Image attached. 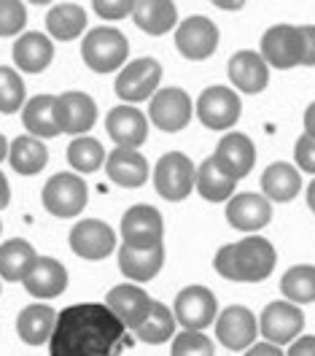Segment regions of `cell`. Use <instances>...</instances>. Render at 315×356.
Masks as SVG:
<instances>
[{
    "mask_svg": "<svg viewBox=\"0 0 315 356\" xmlns=\"http://www.w3.org/2000/svg\"><path fill=\"white\" fill-rule=\"evenodd\" d=\"M127 327L103 302H78L57 313L49 356H121Z\"/></svg>",
    "mask_w": 315,
    "mask_h": 356,
    "instance_id": "6da1fadb",
    "label": "cell"
},
{
    "mask_svg": "<svg viewBox=\"0 0 315 356\" xmlns=\"http://www.w3.org/2000/svg\"><path fill=\"white\" fill-rule=\"evenodd\" d=\"M81 54H84L87 67H92L94 73H113L127 63L130 44L113 27H94L87 33V38L81 44Z\"/></svg>",
    "mask_w": 315,
    "mask_h": 356,
    "instance_id": "7a4b0ae2",
    "label": "cell"
},
{
    "mask_svg": "<svg viewBox=\"0 0 315 356\" xmlns=\"http://www.w3.org/2000/svg\"><path fill=\"white\" fill-rule=\"evenodd\" d=\"M194 181H197V168L180 152H167L154 168V189L159 192V197L170 202L186 200L194 189Z\"/></svg>",
    "mask_w": 315,
    "mask_h": 356,
    "instance_id": "3957f363",
    "label": "cell"
},
{
    "mask_svg": "<svg viewBox=\"0 0 315 356\" xmlns=\"http://www.w3.org/2000/svg\"><path fill=\"white\" fill-rule=\"evenodd\" d=\"M44 208L57 219H73L87 208V184L73 173H57L44 184Z\"/></svg>",
    "mask_w": 315,
    "mask_h": 356,
    "instance_id": "277c9868",
    "label": "cell"
},
{
    "mask_svg": "<svg viewBox=\"0 0 315 356\" xmlns=\"http://www.w3.org/2000/svg\"><path fill=\"white\" fill-rule=\"evenodd\" d=\"M159 79H162V65L154 57H137L130 65L121 67V73L116 76V97H121L127 106L140 103V100H151L157 95Z\"/></svg>",
    "mask_w": 315,
    "mask_h": 356,
    "instance_id": "5b68a950",
    "label": "cell"
},
{
    "mask_svg": "<svg viewBox=\"0 0 315 356\" xmlns=\"http://www.w3.org/2000/svg\"><path fill=\"white\" fill-rule=\"evenodd\" d=\"M232 245H235V265H237L240 284H259V281L270 278L275 262H278V254L267 238L248 235L240 243Z\"/></svg>",
    "mask_w": 315,
    "mask_h": 356,
    "instance_id": "8992f818",
    "label": "cell"
},
{
    "mask_svg": "<svg viewBox=\"0 0 315 356\" xmlns=\"http://www.w3.org/2000/svg\"><path fill=\"white\" fill-rule=\"evenodd\" d=\"M121 241L133 248H154L164 241V219L154 205H133L121 216Z\"/></svg>",
    "mask_w": 315,
    "mask_h": 356,
    "instance_id": "52a82bcc",
    "label": "cell"
},
{
    "mask_svg": "<svg viewBox=\"0 0 315 356\" xmlns=\"http://www.w3.org/2000/svg\"><path fill=\"white\" fill-rule=\"evenodd\" d=\"M305 327V313L299 311L289 300H275L270 302L262 318H259V332L264 334V340L272 346H289L293 343Z\"/></svg>",
    "mask_w": 315,
    "mask_h": 356,
    "instance_id": "ba28073f",
    "label": "cell"
},
{
    "mask_svg": "<svg viewBox=\"0 0 315 356\" xmlns=\"http://www.w3.org/2000/svg\"><path fill=\"white\" fill-rule=\"evenodd\" d=\"M243 103L237 92L229 87H207L197 97V116L210 130H229L240 119Z\"/></svg>",
    "mask_w": 315,
    "mask_h": 356,
    "instance_id": "9c48e42d",
    "label": "cell"
},
{
    "mask_svg": "<svg viewBox=\"0 0 315 356\" xmlns=\"http://www.w3.org/2000/svg\"><path fill=\"white\" fill-rule=\"evenodd\" d=\"M191 113H194L191 97L178 87L159 89L148 106V119L162 133H180L191 122Z\"/></svg>",
    "mask_w": 315,
    "mask_h": 356,
    "instance_id": "30bf717a",
    "label": "cell"
},
{
    "mask_svg": "<svg viewBox=\"0 0 315 356\" xmlns=\"http://www.w3.org/2000/svg\"><path fill=\"white\" fill-rule=\"evenodd\" d=\"M176 321L183 330H194L203 332L205 327H210L219 316V302L213 297V291L207 286H186L176 297Z\"/></svg>",
    "mask_w": 315,
    "mask_h": 356,
    "instance_id": "8fae6325",
    "label": "cell"
},
{
    "mask_svg": "<svg viewBox=\"0 0 315 356\" xmlns=\"http://www.w3.org/2000/svg\"><path fill=\"white\" fill-rule=\"evenodd\" d=\"M262 60L272 67L289 70L302 65V33L293 24H272L262 35Z\"/></svg>",
    "mask_w": 315,
    "mask_h": 356,
    "instance_id": "7c38bea8",
    "label": "cell"
},
{
    "mask_svg": "<svg viewBox=\"0 0 315 356\" xmlns=\"http://www.w3.org/2000/svg\"><path fill=\"white\" fill-rule=\"evenodd\" d=\"M259 334L256 316L243 305H229L216 316V337L229 351H246Z\"/></svg>",
    "mask_w": 315,
    "mask_h": 356,
    "instance_id": "4fadbf2b",
    "label": "cell"
},
{
    "mask_svg": "<svg viewBox=\"0 0 315 356\" xmlns=\"http://www.w3.org/2000/svg\"><path fill=\"white\" fill-rule=\"evenodd\" d=\"M70 248L81 259H105L116 251V232L100 219H84L70 229Z\"/></svg>",
    "mask_w": 315,
    "mask_h": 356,
    "instance_id": "5bb4252c",
    "label": "cell"
},
{
    "mask_svg": "<svg viewBox=\"0 0 315 356\" xmlns=\"http://www.w3.org/2000/svg\"><path fill=\"white\" fill-rule=\"evenodd\" d=\"M176 46L186 60H207L219 46V27L207 17H189L176 27Z\"/></svg>",
    "mask_w": 315,
    "mask_h": 356,
    "instance_id": "9a60e30c",
    "label": "cell"
},
{
    "mask_svg": "<svg viewBox=\"0 0 315 356\" xmlns=\"http://www.w3.org/2000/svg\"><path fill=\"white\" fill-rule=\"evenodd\" d=\"M213 159H216V165H219L232 181H240V178H246L248 173L253 170V165H256V146H253V140H250L248 135L229 133L219 140Z\"/></svg>",
    "mask_w": 315,
    "mask_h": 356,
    "instance_id": "2e32d148",
    "label": "cell"
},
{
    "mask_svg": "<svg viewBox=\"0 0 315 356\" xmlns=\"http://www.w3.org/2000/svg\"><path fill=\"white\" fill-rule=\"evenodd\" d=\"M54 111H57V124L60 133L68 135H84L92 130L94 119H97V106L87 92H65L54 100Z\"/></svg>",
    "mask_w": 315,
    "mask_h": 356,
    "instance_id": "e0dca14e",
    "label": "cell"
},
{
    "mask_svg": "<svg viewBox=\"0 0 315 356\" xmlns=\"http://www.w3.org/2000/svg\"><path fill=\"white\" fill-rule=\"evenodd\" d=\"M105 305L116 313V318H119L127 330H137V327L146 321V316L151 313L154 300L140 289L137 284H121V286H113V289L108 291Z\"/></svg>",
    "mask_w": 315,
    "mask_h": 356,
    "instance_id": "ac0fdd59",
    "label": "cell"
},
{
    "mask_svg": "<svg viewBox=\"0 0 315 356\" xmlns=\"http://www.w3.org/2000/svg\"><path fill=\"white\" fill-rule=\"evenodd\" d=\"M105 127L119 149H140L148 138V119L135 106H116L105 119Z\"/></svg>",
    "mask_w": 315,
    "mask_h": 356,
    "instance_id": "d6986e66",
    "label": "cell"
},
{
    "mask_svg": "<svg viewBox=\"0 0 315 356\" xmlns=\"http://www.w3.org/2000/svg\"><path fill=\"white\" fill-rule=\"evenodd\" d=\"M226 222L240 232H259L272 222V205L264 195H237L226 205Z\"/></svg>",
    "mask_w": 315,
    "mask_h": 356,
    "instance_id": "ffe728a7",
    "label": "cell"
},
{
    "mask_svg": "<svg viewBox=\"0 0 315 356\" xmlns=\"http://www.w3.org/2000/svg\"><path fill=\"white\" fill-rule=\"evenodd\" d=\"M24 289L38 300H54L68 289V270L62 262L51 259V257H38L35 265L30 267V273L24 275Z\"/></svg>",
    "mask_w": 315,
    "mask_h": 356,
    "instance_id": "44dd1931",
    "label": "cell"
},
{
    "mask_svg": "<svg viewBox=\"0 0 315 356\" xmlns=\"http://www.w3.org/2000/svg\"><path fill=\"white\" fill-rule=\"evenodd\" d=\"M229 79L232 84L246 92V95H259L270 84V67L262 60L259 51H237L229 60Z\"/></svg>",
    "mask_w": 315,
    "mask_h": 356,
    "instance_id": "7402d4cb",
    "label": "cell"
},
{
    "mask_svg": "<svg viewBox=\"0 0 315 356\" xmlns=\"http://www.w3.org/2000/svg\"><path fill=\"white\" fill-rule=\"evenodd\" d=\"M105 170L113 184L124 186V189H135L143 186L148 178V159L140 154L137 149H113L105 156Z\"/></svg>",
    "mask_w": 315,
    "mask_h": 356,
    "instance_id": "603a6c76",
    "label": "cell"
},
{
    "mask_svg": "<svg viewBox=\"0 0 315 356\" xmlns=\"http://www.w3.org/2000/svg\"><path fill=\"white\" fill-rule=\"evenodd\" d=\"M162 265H164V245H154V248L121 245L119 248V267L135 284H146V281L157 278Z\"/></svg>",
    "mask_w": 315,
    "mask_h": 356,
    "instance_id": "cb8c5ba5",
    "label": "cell"
},
{
    "mask_svg": "<svg viewBox=\"0 0 315 356\" xmlns=\"http://www.w3.org/2000/svg\"><path fill=\"white\" fill-rule=\"evenodd\" d=\"M54 60V44L44 33H22L14 44V63L24 73H41Z\"/></svg>",
    "mask_w": 315,
    "mask_h": 356,
    "instance_id": "d4e9b609",
    "label": "cell"
},
{
    "mask_svg": "<svg viewBox=\"0 0 315 356\" xmlns=\"http://www.w3.org/2000/svg\"><path fill=\"white\" fill-rule=\"evenodd\" d=\"M38 254L30 241L24 238H11L0 245V278L8 284L24 281V275L30 273V267L35 265Z\"/></svg>",
    "mask_w": 315,
    "mask_h": 356,
    "instance_id": "484cf974",
    "label": "cell"
},
{
    "mask_svg": "<svg viewBox=\"0 0 315 356\" xmlns=\"http://www.w3.org/2000/svg\"><path fill=\"white\" fill-rule=\"evenodd\" d=\"M135 24L148 35H164L178 24L176 3L170 0H140L133 14Z\"/></svg>",
    "mask_w": 315,
    "mask_h": 356,
    "instance_id": "4316f807",
    "label": "cell"
},
{
    "mask_svg": "<svg viewBox=\"0 0 315 356\" xmlns=\"http://www.w3.org/2000/svg\"><path fill=\"white\" fill-rule=\"evenodd\" d=\"M54 321H57V313L51 311L49 305H44V302L27 305L19 313V318H17V332H19L22 343H27V346H44V343L51 340Z\"/></svg>",
    "mask_w": 315,
    "mask_h": 356,
    "instance_id": "83f0119b",
    "label": "cell"
},
{
    "mask_svg": "<svg viewBox=\"0 0 315 356\" xmlns=\"http://www.w3.org/2000/svg\"><path fill=\"white\" fill-rule=\"evenodd\" d=\"M8 162L19 176H35L41 173L49 162V149L41 143V138L19 135L8 146Z\"/></svg>",
    "mask_w": 315,
    "mask_h": 356,
    "instance_id": "f1b7e54d",
    "label": "cell"
},
{
    "mask_svg": "<svg viewBox=\"0 0 315 356\" xmlns=\"http://www.w3.org/2000/svg\"><path fill=\"white\" fill-rule=\"evenodd\" d=\"M302 189V178L299 170L291 168L289 162H272L270 168L262 173V192L267 200L289 202L299 195Z\"/></svg>",
    "mask_w": 315,
    "mask_h": 356,
    "instance_id": "f546056e",
    "label": "cell"
},
{
    "mask_svg": "<svg viewBox=\"0 0 315 356\" xmlns=\"http://www.w3.org/2000/svg\"><path fill=\"white\" fill-rule=\"evenodd\" d=\"M54 100L51 95H38V97H30V103H24L22 108V124L30 130L33 138H54L60 133V124H57V111H54Z\"/></svg>",
    "mask_w": 315,
    "mask_h": 356,
    "instance_id": "4dcf8cb0",
    "label": "cell"
},
{
    "mask_svg": "<svg viewBox=\"0 0 315 356\" xmlns=\"http://www.w3.org/2000/svg\"><path fill=\"white\" fill-rule=\"evenodd\" d=\"M46 30L57 41H73L87 30V11L78 3H60L51 6L46 14Z\"/></svg>",
    "mask_w": 315,
    "mask_h": 356,
    "instance_id": "1f68e13d",
    "label": "cell"
},
{
    "mask_svg": "<svg viewBox=\"0 0 315 356\" xmlns=\"http://www.w3.org/2000/svg\"><path fill=\"white\" fill-rule=\"evenodd\" d=\"M235 184L237 181H232V178L226 176L224 170L216 165V159L210 156V159H205L203 165L197 168V181H194V189L203 195L205 200L210 202H224L232 197V192H235Z\"/></svg>",
    "mask_w": 315,
    "mask_h": 356,
    "instance_id": "d6a6232c",
    "label": "cell"
},
{
    "mask_svg": "<svg viewBox=\"0 0 315 356\" xmlns=\"http://www.w3.org/2000/svg\"><path fill=\"white\" fill-rule=\"evenodd\" d=\"M176 313L170 311L167 305H162L154 300V305H151V313L146 316V321L140 324L135 330L137 340H143V343H148V346H159V343H167V340H173L176 337Z\"/></svg>",
    "mask_w": 315,
    "mask_h": 356,
    "instance_id": "836d02e7",
    "label": "cell"
},
{
    "mask_svg": "<svg viewBox=\"0 0 315 356\" xmlns=\"http://www.w3.org/2000/svg\"><path fill=\"white\" fill-rule=\"evenodd\" d=\"M280 291L293 305L315 302V267L296 265L291 270H286V275L280 278Z\"/></svg>",
    "mask_w": 315,
    "mask_h": 356,
    "instance_id": "e575fe53",
    "label": "cell"
},
{
    "mask_svg": "<svg viewBox=\"0 0 315 356\" xmlns=\"http://www.w3.org/2000/svg\"><path fill=\"white\" fill-rule=\"evenodd\" d=\"M68 162L78 173H94L100 165H105V149L100 140L81 135L68 146Z\"/></svg>",
    "mask_w": 315,
    "mask_h": 356,
    "instance_id": "d590c367",
    "label": "cell"
},
{
    "mask_svg": "<svg viewBox=\"0 0 315 356\" xmlns=\"http://www.w3.org/2000/svg\"><path fill=\"white\" fill-rule=\"evenodd\" d=\"M24 108V81L8 65H0V113H17Z\"/></svg>",
    "mask_w": 315,
    "mask_h": 356,
    "instance_id": "8d00e7d4",
    "label": "cell"
},
{
    "mask_svg": "<svg viewBox=\"0 0 315 356\" xmlns=\"http://www.w3.org/2000/svg\"><path fill=\"white\" fill-rule=\"evenodd\" d=\"M170 356H216V351H213V340L207 334L183 330L180 334L173 337Z\"/></svg>",
    "mask_w": 315,
    "mask_h": 356,
    "instance_id": "74e56055",
    "label": "cell"
},
{
    "mask_svg": "<svg viewBox=\"0 0 315 356\" xmlns=\"http://www.w3.org/2000/svg\"><path fill=\"white\" fill-rule=\"evenodd\" d=\"M27 24V8L19 0H0V38L22 33Z\"/></svg>",
    "mask_w": 315,
    "mask_h": 356,
    "instance_id": "f35d334b",
    "label": "cell"
},
{
    "mask_svg": "<svg viewBox=\"0 0 315 356\" xmlns=\"http://www.w3.org/2000/svg\"><path fill=\"white\" fill-rule=\"evenodd\" d=\"M135 0H116V3H108V0H94L92 8L94 14H100L103 19H124L130 14H135Z\"/></svg>",
    "mask_w": 315,
    "mask_h": 356,
    "instance_id": "ab89813d",
    "label": "cell"
},
{
    "mask_svg": "<svg viewBox=\"0 0 315 356\" xmlns=\"http://www.w3.org/2000/svg\"><path fill=\"white\" fill-rule=\"evenodd\" d=\"M213 267H216V273H219L221 278H226V281H235V284H240V275H237V265H235V245H232V243L221 245V248L216 251Z\"/></svg>",
    "mask_w": 315,
    "mask_h": 356,
    "instance_id": "60d3db41",
    "label": "cell"
},
{
    "mask_svg": "<svg viewBox=\"0 0 315 356\" xmlns=\"http://www.w3.org/2000/svg\"><path fill=\"white\" fill-rule=\"evenodd\" d=\"M293 159H296L299 170H305V173H315V138H310V135H302V138L296 140Z\"/></svg>",
    "mask_w": 315,
    "mask_h": 356,
    "instance_id": "b9f144b4",
    "label": "cell"
},
{
    "mask_svg": "<svg viewBox=\"0 0 315 356\" xmlns=\"http://www.w3.org/2000/svg\"><path fill=\"white\" fill-rule=\"evenodd\" d=\"M302 65L315 67V24H302Z\"/></svg>",
    "mask_w": 315,
    "mask_h": 356,
    "instance_id": "7bdbcfd3",
    "label": "cell"
},
{
    "mask_svg": "<svg viewBox=\"0 0 315 356\" xmlns=\"http://www.w3.org/2000/svg\"><path fill=\"white\" fill-rule=\"evenodd\" d=\"M289 356H315V337L313 334H305V337H296L289 348Z\"/></svg>",
    "mask_w": 315,
    "mask_h": 356,
    "instance_id": "ee69618b",
    "label": "cell"
},
{
    "mask_svg": "<svg viewBox=\"0 0 315 356\" xmlns=\"http://www.w3.org/2000/svg\"><path fill=\"white\" fill-rule=\"evenodd\" d=\"M246 356H283V351H280V346H272L264 340V343H253L246 351Z\"/></svg>",
    "mask_w": 315,
    "mask_h": 356,
    "instance_id": "f6af8a7d",
    "label": "cell"
},
{
    "mask_svg": "<svg viewBox=\"0 0 315 356\" xmlns=\"http://www.w3.org/2000/svg\"><path fill=\"white\" fill-rule=\"evenodd\" d=\"M305 135L315 138V103H310L305 111Z\"/></svg>",
    "mask_w": 315,
    "mask_h": 356,
    "instance_id": "bcb514c9",
    "label": "cell"
},
{
    "mask_svg": "<svg viewBox=\"0 0 315 356\" xmlns=\"http://www.w3.org/2000/svg\"><path fill=\"white\" fill-rule=\"evenodd\" d=\"M8 202H11V186H8L6 176L0 173V208H8Z\"/></svg>",
    "mask_w": 315,
    "mask_h": 356,
    "instance_id": "7dc6e473",
    "label": "cell"
},
{
    "mask_svg": "<svg viewBox=\"0 0 315 356\" xmlns=\"http://www.w3.org/2000/svg\"><path fill=\"white\" fill-rule=\"evenodd\" d=\"M307 205H310V211L315 213V181L307 186Z\"/></svg>",
    "mask_w": 315,
    "mask_h": 356,
    "instance_id": "c3c4849f",
    "label": "cell"
},
{
    "mask_svg": "<svg viewBox=\"0 0 315 356\" xmlns=\"http://www.w3.org/2000/svg\"><path fill=\"white\" fill-rule=\"evenodd\" d=\"M216 6H219V8H232V11L243 8V3H224V0H216Z\"/></svg>",
    "mask_w": 315,
    "mask_h": 356,
    "instance_id": "681fc988",
    "label": "cell"
},
{
    "mask_svg": "<svg viewBox=\"0 0 315 356\" xmlns=\"http://www.w3.org/2000/svg\"><path fill=\"white\" fill-rule=\"evenodd\" d=\"M6 156H8V140H6L3 135H0V162H3Z\"/></svg>",
    "mask_w": 315,
    "mask_h": 356,
    "instance_id": "f907efd6",
    "label": "cell"
}]
</instances>
